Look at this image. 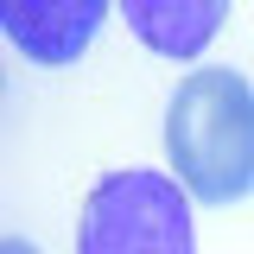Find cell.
<instances>
[{
    "instance_id": "obj_1",
    "label": "cell",
    "mask_w": 254,
    "mask_h": 254,
    "mask_svg": "<svg viewBox=\"0 0 254 254\" xmlns=\"http://www.w3.org/2000/svg\"><path fill=\"white\" fill-rule=\"evenodd\" d=\"M165 159L197 203L254 197V83L235 64H203L165 102Z\"/></svg>"
},
{
    "instance_id": "obj_2",
    "label": "cell",
    "mask_w": 254,
    "mask_h": 254,
    "mask_svg": "<svg viewBox=\"0 0 254 254\" xmlns=\"http://www.w3.org/2000/svg\"><path fill=\"white\" fill-rule=\"evenodd\" d=\"M76 254H197L190 197L165 172H102L83 197Z\"/></svg>"
},
{
    "instance_id": "obj_3",
    "label": "cell",
    "mask_w": 254,
    "mask_h": 254,
    "mask_svg": "<svg viewBox=\"0 0 254 254\" xmlns=\"http://www.w3.org/2000/svg\"><path fill=\"white\" fill-rule=\"evenodd\" d=\"M102 19H108L102 0H6L0 13L13 51H26L32 64H76Z\"/></svg>"
},
{
    "instance_id": "obj_4",
    "label": "cell",
    "mask_w": 254,
    "mask_h": 254,
    "mask_svg": "<svg viewBox=\"0 0 254 254\" xmlns=\"http://www.w3.org/2000/svg\"><path fill=\"white\" fill-rule=\"evenodd\" d=\"M121 13L133 38L159 58H197L229 26V0H127Z\"/></svg>"
},
{
    "instance_id": "obj_5",
    "label": "cell",
    "mask_w": 254,
    "mask_h": 254,
    "mask_svg": "<svg viewBox=\"0 0 254 254\" xmlns=\"http://www.w3.org/2000/svg\"><path fill=\"white\" fill-rule=\"evenodd\" d=\"M0 254H38V248H32L26 235H6V242H0Z\"/></svg>"
}]
</instances>
